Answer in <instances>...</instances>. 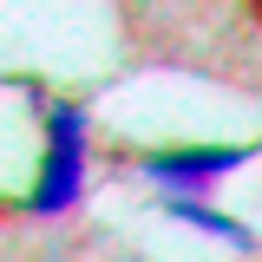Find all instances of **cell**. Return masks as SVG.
I'll return each mask as SVG.
<instances>
[{
	"label": "cell",
	"instance_id": "obj_1",
	"mask_svg": "<svg viewBox=\"0 0 262 262\" xmlns=\"http://www.w3.org/2000/svg\"><path fill=\"white\" fill-rule=\"evenodd\" d=\"M256 20H262V7H256Z\"/></svg>",
	"mask_w": 262,
	"mask_h": 262
}]
</instances>
